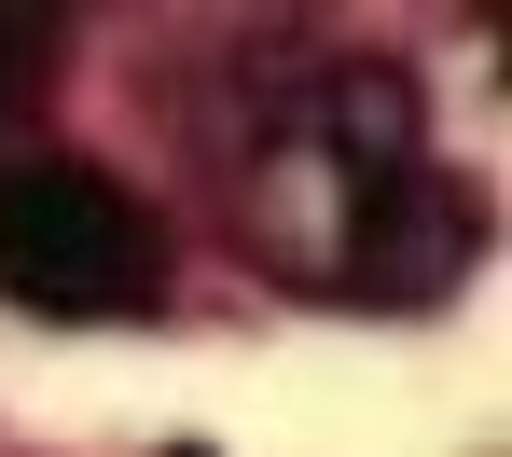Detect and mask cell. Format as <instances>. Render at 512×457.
Segmentation results:
<instances>
[{
  "label": "cell",
  "instance_id": "cell-3",
  "mask_svg": "<svg viewBox=\"0 0 512 457\" xmlns=\"http://www.w3.org/2000/svg\"><path fill=\"white\" fill-rule=\"evenodd\" d=\"M42 70H56V28H42V14H0V125L42 97Z\"/></svg>",
  "mask_w": 512,
  "mask_h": 457
},
{
  "label": "cell",
  "instance_id": "cell-1",
  "mask_svg": "<svg viewBox=\"0 0 512 457\" xmlns=\"http://www.w3.org/2000/svg\"><path fill=\"white\" fill-rule=\"evenodd\" d=\"M208 181L236 250L305 305H443L485 250V208L429 153L402 56H236Z\"/></svg>",
  "mask_w": 512,
  "mask_h": 457
},
{
  "label": "cell",
  "instance_id": "cell-2",
  "mask_svg": "<svg viewBox=\"0 0 512 457\" xmlns=\"http://www.w3.org/2000/svg\"><path fill=\"white\" fill-rule=\"evenodd\" d=\"M0 291L42 319H153L167 236L125 181H97L70 153H0Z\"/></svg>",
  "mask_w": 512,
  "mask_h": 457
}]
</instances>
